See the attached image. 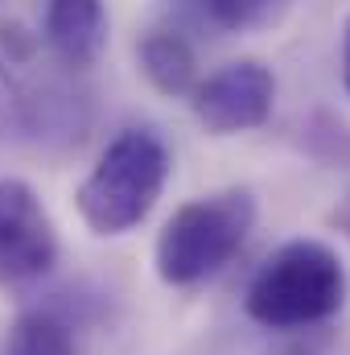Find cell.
<instances>
[{
  "label": "cell",
  "instance_id": "obj_10",
  "mask_svg": "<svg viewBox=\"0 0 350 355\" xmlns=\"http://www.w3.org/2000/svg\"><path fill=\"white\" fill-rule=\"evenodd\" d=\"M342 83H347V95H350V21H347V33H342Z\"/></svg>",
  "mask_w": 350,
  "mask_h": 355
},
{
  "label": "cell",
  "instance_id": "obj_3",
  "mask_svg": "<svg viewBox=\"0 0 350 355\" xmlns=\"http://www.w3.org/2000/svg\"><path fill=\"white\" fill-rule=\"evenodd\" d=\"M252 227H256V194L248 186H227L181 202L165 219L153 248L157 277L174 289L214 277L248 244Z\"/></svg>",
  "mask_w": 350,
  "mask_h": 355
},
{
  "label": "cell",
  "instance_id": "obj_6",
  "mask_svg": "<svg viewBox=\"0 0 350 355\" xmlns=\"http://www.w3.org/2000/svg\"><path fill=\"white\" fill-rule=\"evenodd\" d=\"M46 46L75 71L95 67L107 46L103 0H46Z\"/></svg>",
  "mask_w": 350,
  "mask_h": 355
},
{
  "label": "cell",
  "instance_id": "obj_4",
  "mask_svg": "<svg viewBox=\"0 0 350 355\" xmlns=\"http://www.w3.org/2000/svg\"><path fill=\"white\" fill-rule=\"evenodd\" d=\"M58 265V232L37 190L21 178H0V285H25Z\"/></svg>",
  "mask_w": 350,
  "mask_h": 355
},
{
  "label": "cell",
  "instance_id": "obj_9",
  "mask_svg": "<svg viewBox=\"0 0 350 355\" xmlns=\"http://www.w3.org/2000/svg\"><path fill=\"white\" fill-rule=\"evenodd\" d=\"M174 4L219 33H243L268 17V0H174Z\"/></svg>",
  "mask_w": 350,
  "mask_h": 355
},
{
  "label": "cell",
  "instance_id": "obj_8",
  "mask_svg": "<svg viewBox=\"0 0 350 355\" xmlns=\"http://www.w3.org/2000/svg\"><path fill=\"white\" fill-rule=\"evenodd\" d=\"M0 355H75V339L62 318L46 310H29L8 327Z\"/></svg>",
  "mask_w": 350,
  "mask_h": 355
},
{
  "label": "cell",
  "instance_id": "obj_7",
  "mask_svg": "<svg viewBox=\"0 0 350 355\" xmlns=\"http://www.w3.org/2000/svg\"><path fill=\"white\" fill-rule=\"evenodd\" d=\"M140 71L161 95H190L198 87V54L174 29H153L136 46Z\"/></svg>",
  "mask_w": 350,
  "mask_h": 355
},
{
  "label": "cell",
  "instance_id": "obj_5",
  "mask_svg": "<svg viewBox=\"0 0 350 355\" xmlns=\"http://www.w3.org/2000/svg\"><path fill=\"white\" fill-rule=\"evenodd\" d=\"M272 103H276V75L256 58L231 62L190 91L198 124L214 137H235L268 124Z\"/></svg>",
  "mask_w": 350,
  "mask_h": 355
},
{
  "label": "cell",
  "instance_id": "obj_2",
  "mask_svg": "<svg viewBox=\"0 0 350 355\" xmlns=\"http://www.w3.org/2000/svg\"><path fill=\"white\" fill-rule=\"evenodd\" d=\"M169 182V145L153 128H124L75 190V207L95 236H124L149 219Z\"/></svg>",
  "mask_w": 350,
  "mask_h": 355
},
{
  "label": "cell",
  "instance_id": "obj_1",
  "mask_svg": "<svg viewBox=\"0 0 350 355\" xmlns=\"http://www.w3.org/2000/svg\"><path fill=\"white\" fill-rule=\"evenodd\" d=\"M350 293L342 257L322 240L280 244L248 285V318L268 331H309L330 322Z\"/></svg>",
  "mask_w": 350,
  "mask_h": 355
}]
</instances>
